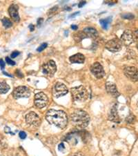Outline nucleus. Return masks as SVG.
<instances>
[{
	"instance_id": "nucleus-40",
	"label": "nucleus",
	"mask_w": 138,
	"mask_h": 156,
	"mask_svg": "<svg viewBox=\"0 0 138 156\" xmlns=\"http://www.w3.org/2000/svg\"><path fill=\"white\" fill-rule=\"evenodd\" d=\"M67 33L69 34V32L68 31H65V36H67Z\"/></svg>"
},
{
	"instance_id": "nucleus-22",
	"label": "nucleus",
	"mask_w": 138,
	"mask_h": 156,
	"mask_svg": "<svg viewBox=\"0 0 138 156\" xmlns=\"http://www.w3.org/2000/svg\"><path fill=\"white\" fill-rule=\"evenodd\" d=\"M135 120V116L133 115V114L131 113L129 115L127 116V118H126V121L127 123L129 124H133Z\"/></svg>"
},
{
	"instance_id": "nucleus-13",
	"label": "nucleus",
	"mask_w": 138,
	"mask_h": 156,
	"mask_svg": "<svg viewBox=\"0 0 138 156\" xmlns=\"http://www.w3.org/2000/svg\"><path fill=\"white\" fill-rule=\"evenodd\" d=\"M18 10H19V7H18V6L16 4H12L9 9V12L10 16L15 22H19L20 19Z\"/></svg>"
},
{
	"instance_id": "nucleus-35",
	"label": "nucleus",
	"mask_w": 138,
	"mask_h": 156,
	"mask_svg": "<svg viewBox=\"0 0 138 156\" xmlns=\"http://www.w3.org/2000/svg\"><path fill=\"white\" fill-rule=\"evenodd\" d=\"M85 4H86V2H84V1L80 2L79 5H78V6H79V8H82L83 6H84V5Z\"/></svg>"
},
{
	"instance_id": "nucleus-4",
	"label": "nucleus",
	"mask_w": 138,
	"mask_h": 156,
	"mask_svg": "<svg viewBox=\"0 0 138 156\" xmlns=\"http://www.w3.org/2000/svg\"><path fill=\"white\" fill-rule=\"evenodd\" d=\"M122 42L118 38H114L113 40H109L106 44L105 47L108 51L112 52V53H116L122 49Z\"/></svg>"
},
{
	"instance_id": "nucleus-30",
	"label": "nucleus",
	"mask_w": 138,
	"mask_h": 156,
	"mask_svg": "<svg viewBox=\"0 0 138 156\" xmlns=\"http://www.w3.org/2000/svg\"><path fill=\"white\" fill-rule=\"evenodd\" d=\"M58 149L59 151H62L65 149V145L64 143H61V144H59V145L58 146Z\"/></svg>"
},
{
	"instance_id": "nucleus-17",
	"label": "nucleus",
	"mask_w": 138,
	"mask_h": 156,
	"mask_svg": "<svg viewBox=\"0 0 138 156\" xmlns=\"http://www.w3.org/2000/svg\"><path fill=\"white\" fill-rule=\"evenodd\" d=\"M84 33L87 35V37L96 38L98 36V33L97 30L91 27H87L84 28Z\"/></svg>"
},
{
	"instance_id": "nucleus-28",
	"label": "nucleus",
	"mask_w": 138,
	"mask_h": 156,
	"mask_svg": "<svg viewBox=\"0 0 138 156\" xmlns=\"http://www.w3.org/2000/svg\"><path fill=\"white\" fill-rule=\"evenodd\" d=\"M19 55V51H14L12 52V53L11 54V58H17V56H18Z\"/></svg>"
},
{
	"instance_id": "nucleus-41",
	"label": "nucleus",
	"mask_w": 138,
	"mask_h": 156,
	"mask_svg": "<svg viewBox=\"0 0 138 156\" xmlns=\"http://www.w3.org/2000/svg\"><path fill=\"white\" fill-rule=\"evenodd\" d=\"M0 144H3V142H2V141H0Z\"/></svg>"
},
{
	"instance_id": "nucleus-8",
	"label": "nucleus",
	"mask_w": 138,
	"mask_h": 156,
	"mask_svg": "<svg viewBox=\"0 0 138 156\" xmlns=\"http://www.w3.org/2000/svg\"><path fill=\"white\" fill-rule=\"evenodd\" d=\"M124 75L132 82H138V71L134 66H126L124 69Z\"/></svg>"
},
{
	"instance_id": "nucleus-20",
	"label": "nucleus",
	"mask_w": 138,
	"mask_h": 156,
	"mask_svg": "<svg viewBox=\"0 0 138 156\" xmlns=\"http://www.w3.org/2000/svg\"><path fill=\"white\" fill-rule=\"evenodd\" d=\"M87 36L84 33V31H83V32H79L74 35L75 40L77 41V42H80V41H81L83 39L87 38Z\"/></svg>"
},
{
	"instance_id": "nucleus-9",
	"label": "nucleus",
	"mask_w": 138,
	"mask_h": 156,
	"mask_svg": "<svg viewBox=\"0 0 138 156\" xmlns=\"http://www.w3.org/2000/svg\"><path fill=\"white\" fill-rule=\"evenodd\" d=\"M44 74L48 76H53L57 71V66L55 62L53 60H50L44 64L42 66Z\"/></svg>"
},
{
	"instance_id": "nucleus-27",
	"label": "nucleus",
	"mask_w": 138,
	"mask_h": 156,
	"mask_svg": "<svg viewBox=\"0 0 138 156\" xmlns=\"http://www.w3.org/2000/svg\"><path fill=\"white\" fill-rule=\"evenodd\" d=\"M19 136L21 139L24 140L27 137V133H26L24 131H20L19 133Z\"/></svg>"
},
{
	"instance_id": "nucleus-15",
	"label": "nucleus",
	"mask_w": 138,
	"mask_h": 156,
	"mask_svg": "<svg viewBox=\"0 0 138 156\" xmlns=\"http://www.w3.org/2000/svg\"><path fill=\"white\" fill-rule=\"evenodd\" d=\"M108 119L109 120L113 122H116V123H119V122H120V118H119L118 113V111H117L116 105H115L112 107L110 113H109Z\"/></svg>"
},
{
	"instance_id": "nucleus-11",
	"label": "nucleus",
	"mask_w": 138,
	"mask_h": 156,
	"mask_svg": "<svg viewBox=\"0 0 138 156\" xmlns=\"http://www.w3.org/2000/svg\"><path fill=\"white\" fill-rule=\"evenodd\" d=\"M90 71L97 79H101L105 75V72L103 69V66L99 62H95L90 66Z\"/></svg>"
},
{
	"instance_id": "nucleus-32",
	"label": "nucleus",
	"mask_w": 138,
	"mask_h": 156,
	"mask_svg": "<svg viewBox=\"0 0 138 156\" xmlns=\"http://www.w3.org/2000/svg\"><path fill=\"white\" fill-rule=\"evenodd\" d=\"M16 73H17V75L18 77H24V75H22V73L20 72L19 70H17Z\"/></svg>"
},
{
	"instance_id": "nucleus-39",
	"label": "nucleus",
	"mask_w": 138,
	"mask_h": 156,
	"mask_svg": "<svg viewBox=\"0 0 138 156\" xmlns=\"http://www.w3.org/2000/svg\"><path fill=\"white\" fill-rule=\"evenodd\" d=\"M80 13V12H75V14H73V15H71V16H70V17H73V16H75V15H77V14H79Z\"/></svg>"
},
{
	"instance_id": "nucleus-34",
	"label": "nucleus",
	"mask_w": 138,
	"mask_h": 156,
	"mask_svg": "<svg viewBox=\"0 0 138 156\" xmlns=\"http://www.w3.org/2000/svg\"><path fill=\"white\" fill-rule=\"evenodd\" d=\"M71 156H85V155H84V154H83V153L79 152V153H75V154L72 155Z\"/></svg>"
},
{
	"instance_id": "nucleus-33",
	"label": "nucleus",
	"mask_w": 138,
	"mask_h": 156,
	"mask_svg": "<svg viewBox=\"0 0 138 156\" xmlns=\"http://www.w3.org/2000/svg\"><path fill=\"white\" fill-rule=\"evenodd\" d=\"M43 21H44V19H43V18H39V20H37V24H38V27H39V26H40V25H41V24H42Z\"/></svg>"
},
{
	"instance_id": "nucleus-26",
	"label": "nucleus",
	"mask_w": 138,
	"mask_h": 156,
	"mask_svg": "<svg viewBox=\"0 0 138 156\" xmlns=\"http://www.w3.org/2000/svg\"><path fill=\"white\" fill-rule=\"evenodd\" d=\"M135 55V54L134 53V51H133L132 50L128 51V57H129V58H134Z\"/></svg>"
},
{
	"instance_id": "nucleus-6",
	"label": "nucleus",
	"mask_w": 138,
	"mask_h": 156,
	"mask_svg": "<svg viewBox=\"0 0 138 156\" xmlns=\"http://www.w3.org/2000/svg\"><path fill=\"white\" fill-rule=\"evenodd\" d=\"M48 99L47 95L43 92L37 93L35 95V105L39 108H43L48 105Z\"/></svg>"
},
{
	"instance_id": "nucleus-18",
	"label": "nucleus",
	"mask_w": 138,
	"mask_h": 156,
	"mask_svg": "<svg viewBox=\"0 0 138 156\" xmlns=\"http://www.w3.org/2000/svg\"><path fill=\"white\" fill-rule=\"evenodd\" d=\"M10 90L9 85L5 82H0V93L1 94H5L9 92Z\"/></svg>"
},
{
	"instance_id": "nucleus-29",
	"label": "nucleus",
	"mask_w": 138,
	"mask_h": 156,
	"mask_svg": "<svg viewBox=\"0 0 138 156\" xmlns=\"http://www.w3.org/2000/svg\"><path fill=\"white\" fill-rule=\"evenodd\" d=\"M133 33L134 40L138 41V30H136L135 31H134Z\"/></svg>"
},
{
	"instance_id": "nucleus-19",
	"label": "nucleus",
	"mask_w": 138,
	"mask_h": 156,
	"mask_svg": "<svg viewBox=\"0 0 138 156\" xmlns=\"http://www.w3.org/2000/svg\"><path fill=\"white\" fill-rule=\"evenodd\" d=\"M111 22V17H109L106 18V19H101L100 20V23L101 27L104 28V29L107 30L108 25Z\"/></svg>"
},
{
	"instance_id": "nucleus-1",
	"label": "nucleus",
	"mask_w": 138,
	"mask_h": 156,
	"mask_svg": "<svg viewBox=\"0 0 138 156\" xmlns=\"http://www.w3.org/2000/svg\"><path fill=\"white\" fill-rule=\"evenodd\" d=\"M46 119L49 123L64 129L68 124V117L63 111L51 109L46 114Z\"/></svg>"
},
{
	"instance_id": "nucleus-38",
	"label": "nucleus",
	"mask_w": 138,
	"mask_h": 156,
	"mask_svg": "<svg viewBox=\"0 0 138 156\" xmlns=\"http://www.w3.org/2000/svg\"><path fill=\"white\" fill-rule=\"evenodd\" d=\"M3 73L5 75H8V76H9V77H12V75H9V73H6V72H4V71H3Z\"/></svg>"
},
{
	"instance_id": "nucleus-5",
	"label": "nucleus",
	"mask_w": 138,
	"mask_h": 156,
	"mask_svg": "<svg viewBox=\"0 0 138 156\" xmlns=\"http://www.w3.org/2000/svg\"><path fill=\"white\" fill-rule=\"evenodd\" d=\"M30 95V90L27 87H18L15 88L12 92V96L15 99L27 98Z\"/></svg>"
},
{
	"instance_id": "nucleus-16",
	"label": "nucleus",
	"mask_w": 138,
	"mask_h": 156,
	"mask_svg": "<svg viewBox=\"0 0 138 156\" xmlns=\"http://www.w3.org/2000/svg\"><path fill=\"white\" fill-rule=\"evenodd\" d=\"M70 62L74 64H83L85 61V57L81 53H77L70 58Z\"/></svg>"
},
{
	"instance_id": "nucleus-36",
	"label": "nucleus",
	"mask_w": 138,
	"mask_h": 156,
	"mask_svg": "<svg viewBox=\"0 0 138 156\" xmlns=\"http://www.w3.org/2000/svg\"><path fill=\"white\" fill-rule=\"evenodd\" d=\"M29 27L30 31H33L34 30H35V27H34L33 24H30L29 27Z\"/></svg>"
},
{
	"instance_id": "nucleus-12",
	"label": "nucleus",
	"mask_w": 138,
	"mask_h": 156,
	"mask_svg": "<svg viewBox=\"0 0 138 156\" xmlns=\"http://www.w3.org/2000/svg\"><path fill=\"white\" fill-rule=\"evenodd\" d=\"M121 41L124 45L126 46L131 45L134 41L133 33L132 31L129 30H125L121 37Z\"/></svg>"
},
{
	"instance_id": "nucleus-37",
	"label": "nucleus",
	"mask_w": 138,
	"mask_h": 156,
	"mask_svg": "<svg viewBox=\"0 0 138 156\" xmlns=\"http://www.w3.org/2000/svg\"><path fill=\"white\" fill-rule=\"evenodd\" d=\"M71 28L73 30H77V28H78V27L77 25H72L71 26Z\"/></svg>"
},
{
	"instance_id": "nucleus-2",
	"label": "nucleus",
	"mask_w": 138,
	"mask_h": 156,
	"mask_svg": "<svg viewBox=\"0 0 138 156\" xmlns=\"http://www.w3.org/2000/svg\"><path fill=\"white\" fill-rule=\"evenodd\" d=\"M71 118L73 124L79 128H85L90 122V116L86 111L81 109L75 110L71 114Z\"/></svg>"
},
{
	"instance_id": "nucleus-3",
	"label": "nucleus",
	"mask_w": 138,
	"mask_h": 156,
	"mask_svg": "<svg viewBox=\"0 0 138 156\" xmlns=\"http://www.w3.org/2000/svg\"><path fill=\"white\" fill-rule=\"evenodd\" d=\"M71 94L75 101L77 102H84L88 98V92L84 86L72 88L71 89Z\"/></svg>"
},
{
	"instance_id": "nucleus-7",
	"label": "nucleus",
	"mask_w": 138,
	"mask_h": 156,
	"mask_svg": "<svg viewBox=\"0 0 138 156\" xmlns=\"http://www.w3.org/2000/svg\"><path fill=\"white\" fill-rule=\"evenodd\" d=\"M68 92H69V90H68L66 85L62 84V83L57 82L54 85V87L53 88V95L56 98H59L66 95Z\"/></svg>"
},
{
	"instance_id": "nucleus-31",
	"label": "nucleus",
	"mask_w": 138,
	"mask_h": 156,
	"mask_svg": "<svg viewBox=\"0 0 138 156\" xmlns=\"http://www.w3.org/2000/svg\"><path fill=\"white\" fill-rule=\"evenodd\" d=\"M0 67H1L2 70H4L5 67V62H4L3 59H0Z\"/></svg>"
},
{
	"instance_id": "nucleus-14",
	"label": "nucleus",
	"mask_w": 138,
	"mask_h": 156,
	"mask_svg": "<svg viewBox=\"0 0 138 156\" xmlns=\"http://www.w3.org/2000/svg\"><path fill=\"white\" fill-rule=\"evenodd\" d=\"M106 91L111 95L113 96L115 98L118 97L119 93L118 90V88L116 87V85L112 82H107L106 84Z\"/></svg>"
},
{
	"instance_id": "nucleus-23",
	"label": "nucleus",
	"mask_w": 138,
	"mask_h": 156,
	"mask_svg": "<svg viewBox=\"0 0 138 156\" xmlns=\"http://www.w3.org/2000/svg\"><path fill=\"white\" fill-rule=\"evenodd\" d=\"M122 17L125 20H133L135 18V16L132 13H125L122 15Z\"/></svg>"
},
{
	"instance_id": "nucleus-21",
	"label": "nucleus",
	"mask_w": 138,
	"mask_h": 156,
	"mask_svg": "<svg viewBox=\"0 0 138 156\" xmlns=\"http://www.w3.org/2000/svg\"><path fill=\"white\" fill-rule=\"evenodd\" d=\"M2 24H3L4 27L6 28H9L12 26V23L11 21L6 17L3 18V19L2 20Z\"/></svg>"
},
{
	"instance_id": "nucleus-24",
	"label": "nucleus",
	"mask_w": 138,
	"mask_h": 156,
	"mask_svg": "<svg viewBox=\"0 0 138 156\" xmlns=\"http://www.w3.org/2000/svg\"><path fill=\"white\" fill-rule=\"evenodd\" d=\"M47 46H48V44H46V43H43V44H41V45L39 46V47L37 48V51H38V52H41L42 51H44V49H45L46 47H47Z\"/></svg>"
},
{
	"instance_id": "nucleus-42",
	"label": "nucleus",
	"mask_w": 138,
	"mask_h": 156,
	"mask_svg": "<svg viewBox=\"0 0 138 156\" xmlns=\"http://www.w3.org/2000/svg\"><path fill=\"white\" fill-rule=\"evenodd\" d=\"M137 106H138V102H137Z\"/></svg>"
},
{
	"instance_id": "nucleus-10",
	"label": "nucleus",
	"mask_w": 138,
	"mask_h": 156,
	"mask_svg": "<svg viewBox=\"0 0 138 156\" xmlns=\"http://www.w3.org/2000/svg\"><path fill=\"white\" fill-rule=\"evenodd\" d=\"M26 122L29 126L37 127L40 124L41 119L35 112H30L26 115Z\"/></svg>"
},
{
	"instance_id": "nucleus-25",
	"label": "nucleus",
	"mask_w": 138,
	"mask_h": 156,
	"mask_svg": "<svg viewBox=\"0 0 138 156\" xmlns=\"http://www.w3.org/2000/svg\"><path fill=\"white\" fill-rule=\"evenodd\" d=\"M6 63L9 65H12V66H14V65H15V62L14 61H12L11 59L9 58V57H6Z\"/></svg>"
}]
</instances>
